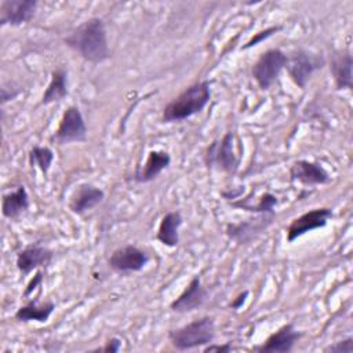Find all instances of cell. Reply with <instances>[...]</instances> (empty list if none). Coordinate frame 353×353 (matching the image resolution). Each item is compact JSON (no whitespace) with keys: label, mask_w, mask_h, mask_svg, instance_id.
<instances>
[{"label":"cell","mask_w":353,"mask_h":353,"mask_svg":"<svg viewBox=\"0 0 353 353\" xmlns=\"http://www.w3.org/2000/svg\"><path fill=\"white\" fill-rule=\"evenodd\" d=\"M65 44L91 63H102L110 58L106 28L101 18H90L74 28L66 37Z\"/></svg>","instance_id":"obj_1"},{"label":"cell","mask_w":353,"mask_h":353,"mask_svg":"<svg viewBox=\"0 0 353 353\" xmlns=\"http://www.w3.org/2000/svg\"><path fill=\"white\" fill-rule=\"evenodd\" d=\"M211 98V83L208 80L197 81L186 87L176 98L167 103L161 113L164 123L183 121L200 113Z\"/></svg>","instance_id":"obj_2"},{"label":"cell","mask_w":353,"mask_h":353,"mask_svg":"<svg viewBox=\"0 0 353 353\" xmlns=\"http://www.w3.org/2000/svg\"><path fill=\"white\" fill-rule=\"evenodd\" d=\"M168 339L176 350L204 347L215 339V321L210 316H203L183 327L171 330Z\"/></svg>","instance_id":"obj_3"},{"label":"cell","mask_w":353,"mask_h":353,"mask_svg":"<svg viewBox=\"0 0 353 353\" xmlns=\"http://www.w3.org/2000/svg\"><path fill=\"white\" fill-rule=\"evenodd\" d=\"M234 138L233 132H226L221 138L214 139L204 152V164L208 168L230 175L236 174L240 167V154L234 150Z\"/></svg>","instance_id":"obj_4"},{"label":"cell","mask_w":353,"mask_h":353,"mask_svg":"<svg viewBox=\"0 0 353 353\" xmlns=\"http://www.w3.org/2000/svg\"><path fill=\"white\" fill-rule=\"evenodd\" d=\"M285 63L287 55L279 48H272L261 54L252 65L251 74L261 90H269L279 79Z\"/></svg>","instance_id":"obj_5"},{"label":"cell","mask_w":353,"mask_h":353,"mask_svg":"<svg viewBox=\"0 0 353 353\" xmlns=\"http://www.w3.org/2000/svg\"><path fill=\"white\" fill-rule=\"evenodd\" d=\"M59 145L84 142L87 139V125L77 106H68L59 120L55 134L51 137Z\"/></svg>","instance_id":"obj_6"},{"label":"cell","mask_w":353,"mask_h":353,"mask_svg":"<svg viewBox=\"0 0 353 353\" xmlns=\"http://www.w3.org/2000/svg\"><path fill=\"white\" fill-rule=\"evenodd\" d=\"M324 65V59L319 55H314L306 50H296L290 57H287L285 68L291 80L299 87L305 88L312 74L321 69Z\"/></svg>","instance_id":"obj_7"},{"label":"cell","mask_w":353,"mask_h":353,"mask_svg":"<svg viewBox=\"0 0 353 353\" xmlns=\"http://www.w3.org/2000/svg\"><path fill=\"white\" fill-rule=\"evenodd\" d=\"M149 261H150V256L145 250H141L137 245L128 244V245L116 248L110 254L108 259V265L116 273L127 274V273L141 272L148 265Z\"/></svg>","instance_id":"obj_8"},{"label":"cell","mask_w":353,"mask_h":353,"mask_svg":"<svg viewBox=\"0 0 353 353\" xmlns=\"http://www.w3.org/2000/svg\"><path fill=\"white\" fill-rule=\"evenodd\" d=\"M332 216H334V212L328 207L313 208V210L296 216L295 219L291 221V223L287 228V241L292 243L298 237L303 236L305 233H307L310 230L324 228Z\"/></svg>","instance_id":"obj_9"},{"label":"cell","mask_w":353,"mask_h":353,"mask_svg":"<svg viewBox=\"0 0 353 353\" xmlns=\"http://www.w3.org/2000/svg\"><path fill=\"white\" fill-rule=\"evenodd\" d=\"M274 214H261L258 218L241 221L239 223H228L226 234L239 244H247L263 233L273 222Z\"/></svg>","instance_id":"obj_10"},{"label":"cell","mask_w":353,"mask_h":353,"mask_svg":"<svg viewBox=\"0 0 353 353\" xmlns=\"http://www.w3.org/2000/svg\"><path fill=\"white\" fill-rule=\"evenodd\" d=\"M302 332L298 331L294 324L287 323L277 331L272 332L261 345L255 346V352L261 353H288L294 349L295 343L302 338Z\"/></svg>","instance_id":"obj_11"},{"label":"cell","mask_w":353,"mask_h":353,"mask_svg":"<svg viewBox=\"0 0 353 353\" xmlns=\"http://www.w3.org/2000/svg\"><path fill=\"white\" fill-rule=\"evenodd\" d=\"M36 0H3L0 3V25L1 26H21L29 22L36 10Z\"/></svg>","instance_id":"obj_12"},{"label":"cell","mask_w":353,"mask_h":353,"mask_svg":"<svg viewBox=\"0 0 353 353\" xmlns=\"http://www.w3.org/2000/svg\"><path fill=\"white\" fill-rule=\"evenodd\" d=\"M208 296L207 288L199 276H193L185 290L170 303V309L176 313H189L201 307Z\"/></svg>","instance_id":"obj_13"},{"label":"cell","mask_w":353,"mask_h":353,"mask_svg":"<svg viewBox=\"0 0 353 353\" xmlns=\"http://www.w3.org/2000/svg\"><path fill=\"white\" fill-rule=\"evenodd\" d=\"M290 176L305 186L327 185L331 182V175L328 171L317 161L296 160L290 167Z\"/></svg>","instance_id":"obj_14"},{"label":"cell","mask_w":353,"mask_h":353,"mask_svg":"<svg viewBox=\"0 0 353 353\" xmlns=\"http://www.w3.org/2000/svg\"><path fill=\"white\" fill-rule=\"evenodd\" d=\"M52 251L41 244H29L17 254L15 265L17 269L23 274H29L33 270L46 268L52 261Z\"/></svg>","instance_id":"obj_15"},{"label":"cell","mask_w":353,"mask_h":353,"mask_svg":"<svg viewBox=\"0 0 353 353\" xmlns=\"http://www.w3.org/2000/svg\"><path fill=\"white\" fill-rule=\"evenodd\" d=\"M105 199V192L92 183L79 185L69 199V210L76 215H84Z\"/></svg>","instance_id":"obj_16"},{"label":"cell","mask_w":353,"mask_h":353,"mask_svg":"<svg viewBox=\"0 0 353 353\" xmlns=\"http://www.w3.org/2000/svg\"><path fill=\"white\" fill-rule=\"evenodd\" d=\"M171 163V156L165 150H150L142 165H138L134 172V181L148 183L154 181Z\"/></svg>","instance_id":"obj_17"},{"label":"cell","mask_w":353,"mask_h":353,"mask_svg":"<svg viewBox=\"0 0 353 353\" xmlns=\"http://www.w3.org/2000/svg\"><path fill=\"white\" fill-rule=\"evenodd\" d=\"M353 58L349 50L335 51L330 59V70L334 77L336 90H352L353 77H352Z\"/></svg>","instance_id":"obj_18"},{"label":"cell","mask_w":353,"mask_h":353,"mask_svg":"<svg viewBox=\"0 0 353 353\" xmlns=\"http://www.w3.org/2000/svg\"><path fill=\"white\" fill-rule=\"evenodd\" d=\"M29 194L23 185L10 193H4L1 197V214L7 219H18L29 210Z\"/></svg>","instance_id":"obj_19"},{"label":"cell","mask_w":353,"mask_h":353,"mask_svg":"<svg viewBox=\"0 0 353 353\" xmlns=\"http://www.w3.org/2000/svg\"><path fill=\"white\" fill-rule=\"evenodd\" d=\"M182 222L183 219L179 211L167 212L160 221L156 239L165 247H176L179 243V228Z\"/></svg>","instance_id":"obj_20"},{"label":"cell","mask_w":353,"mask_h":353,"mask_svg":"<svg viewBox=\"0 0 353 353\" xmlns=\"http://www.w3.org/2000/svg\"><path fill=\"white\" fill-rule=\"evenodd\" d=\"M55 309V303L52 301H44L39 303L36 299L29 301L26 305L17 309L14 317L18 321H37V323H46L48 321L50 316L52 314Z\"/></svg>","instance_id":"obj_21"},{"label":"cell","mask_w":353,"mask_h":353,"mask_svg":"<svg viewBox=\"0 0 353 353\" xmlns=\"http://www.w3.org/2000/svg\"><path fill=\"white\" fill-rule=\"evenodd\" d=\"M68 95V73L63 69L51 72L50 83L41 97V105H50L62 101Z\"/></svg>","instance_id":"obj_22"},{"label":"cell","mask_w":353,"mask_h":353,"mask_svg":"<svg viewBox=\"0 0 353 353\" xmlns=\"http://www.w3.org/2000/svg\"><path fill=\"white\" fill-rule=\"evenodd\" d=\"M277 203H279V200L273 193L265 192L263 194L259 196L256 204L233 201V203H230V205L234 208H243V210H247V211H251L255 214H274V207L277 205Z\"/></svg>","instance_id":"obj_23"},{"label":"cell","mask_w":353,"mask_h":353,"mask_svg":"<svg viewBox=\"0 0 353 353\" xmlns=\"http://www.w3.org/2000/svg\"><path fill=\"white\" fill-rule=\"evenodd\" d=\"M54 161V152L47 146H33L29 150V164L37 167L44 175L50 171Z\"/></svg>","instance_id":"obj_24"},{"label":"cell","mask_w":353,"mask_h":353,"mask_svg":"<svg viewBox=\"0 0 353 353\" xmlns=\"http://www.w3.org/2000/svg\"><path fill=\"white\" fill-rule=\"evenodd\" d=\"M279 30H281V26H269V28H266V29H263V30H259V32L254 33V36H252L241 48H243V50H248V48H251V47L259 44V43H262L263 40L269 39L270 36H273V34L277 33Z\"/></svg>","instance_id":"obj_25"},{"label":"cell","mask_w":353,"mask_h":353,"mask_svg":"<svg viewBox=\"0 0 353 353\" xmlns=\"http://www.w3.org/2000/svg\"><path fill=\"white\" fill-rule=\"evenodd\" d=\"M327 353H353V338L347 336L342 341H338L327 347H324Z\"/></svg>","instance_id":"obj_26"},{"label":"cell","mask_w":353,"mask_h":353,"mask_svg":"<svg viewBox=\"0 0 353 353\" xmlns=\"http://www.w3.org/2000/svg\"><path fill=\"white\" fill-rule=\"evenodd\" d=\"M43 279H44V276H43V272H41L40 269H39V270H36L34 276H33V277L29 280V283H28V284H26V287H25V291H23V296L26 298V296L32 295L34 290L40 288V287L43 285Z\"/></svg>","instance_id":"obj_27"},{"label":"cell","mask_w":353,"mask_h":353,"mask_svg":"<svg viewBox=\"0 0 353 353\" xmlns=\"http://www.w3.org/2000/svg\"><path fill=\"white\" fill-rule=\"evenodd\" d=\"M121 349V341L116 336L108 339L105 342V345L102 347H98V349H94L92 352H106V353H116Z\"/></svg>","instance_id":"obj_28"},{"label":"cell","mask_w":353,"mask_h":353,"mask_svg":"<svg viewBox=\"0 0 353 353\" xmlns=\"http://www.w3.org/2000/svg\"><path fill=\"white\" fill-rule=\"evenodd\" d=\"M232 350H234V347L232 346V343L230 342H226V343H223V345H216V343H208L207 346H204L203 347V352H205V353H208V352H219V353H229V352H232Z\"/></svg>","instance_id":"obj_29"},{"label":"cell","mask_w":353,"mask_h":353,"mask_svg":"<svg viewBox=\"0 0 353 353\" xmlns=\"http://www.w3.org/2000/svg\"><path fill=\"white\" fill-rule=\"evenodd\" d=\"M248 294H250V291L248 290H244L243 292H240L236 298H233L232 299V302H230V307L232 309H234V310H237V309H240L241 306H243V303L245 302V299H247V296H248Z\"/></svg>","instance_id":"obj_30"},{"label":"cell","mask_w":353,"mask_h":353,"mask_svg":"<svg viewBox=\"0 0 353 353\" xmlns=\"http://www.w3.org/2000/svg\"><path fill=\"white\" fill-rule=\"evenodd\" d=\"M19 94V91L18 90H14V91H11V92H8V90L6 88V87H3L1 88V91H0V99H1V105H4L6 102H8V101H12L17 95Z\"/></svg>","instance_id":"obj_31"}]
</instances>
